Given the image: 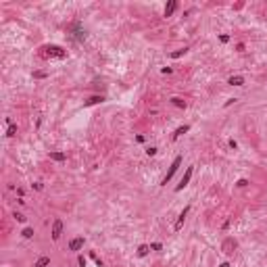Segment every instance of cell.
Listing matches in <instances>:
<instances>
[{
  "mask_svg": "<svg viewBox=\"0 0 267 267\" xmlns=\"http://www.w3.org/2000/svg\"><path fill=\"white\" fill-rule=\"evenodd\" d=\"M48 263H50V257H40V259L34 263V267H46Z\"/></svg>",
  "mask_w": 267,
  "mask_h": 267,
  "instance_id": "11",
  "label": "cell"
},
{
  "mask_svg": "<svg viewBox=\"0 0 267 267\" xmlns=\"http://www.w3.org/2000/svg\"><path fill=\"white\" fill-rule=\"evenodd\" d=\"M73 29H75V38H77V40L82 42V40L86 38V31L82 29V25H79V23H75V25H73Z\"/></svg>",
  "mask_w": 267,
  "mask_h": 267,
  "instance_id": "9",
  "label": "cell"
},
{
  "mask_svg": "<svg viewBox=\"0 0 267 267\" xmlns=\"http://www.w3.org/2000/svg\"><path fill=\"white\" fill-rule=\"evenodd\" d=\"M230 148H234V150L238 148V144H236V140H230Z\"/></svg>",
  "mask_w": 267,
  "mask_h": 267,
  "instance_id": "27",
  "label": "cell"
},
{
  "mask_svg": "<svg viewBox=\"0 0 267 267\" xmlns=\"http://www.w3.org/2000/svg\"><path fill=\"white\" fill-rule=\"evenodd\" d=\"M246 184H248V182H246V180H238V188H244V186H246Z\"/></svg>",
  "mask_w": 267,
  "mask_h": 267,
  "instance_id": "25",
  "label": "cell"
},
{
  "mask_svg": "<svg viewBox=\"0 0 267 267\" xmlns=\"http://www.w3.org/2000/svg\"><path fill=\"white\" fill-rule=\"evenodd\" d=\"M219 267H230V263H221V265H219Z\"/></svg>",
  "mask_w": 267,
  "mask_h": 267,
  "instance_id": "28",
  "label": "cell"
},
{
  "mask_svg": "<svg viewBox=\"0 0 267 267\" xmlns=\"http://www.w3.org/2000/svg\"><path fill=\"white\" fill-rule=\"evenodd\" d=\"M6 136H9V138L17 136V125H9V130H6Z\"/></svg>",
  "mask_w": 267,
  "mask_h": 267,
  "instance_id": "17",
  "label": "cell"
},
{
  "mask_svg": "<svg viewBox=\"0 0 267 267\" xmlns=\"http://www.w3.org/2000/svg\"><path fill=\"white\" fill-rule=\"evenodd\" d=\"M188 52V48H182V50H175V52H171V59H180L182 54H186Z\"/></svg>",
  "mask_w": 267,
  "mask_h": 267,
  "instance_id": "16",
  "label": "cell"
},
{
  "mask_svg": "<svg viewBox=\"0 0 267 267\" xmlns=\"http://www.w3.org/2000/svg\"><path fill=\"white\" fill-rule=\"evenodd\" d=\"M175 9H178V0H171V2L165 6V17H171L175 13Z\"/></svg>",
  "mask_w": 267,
  "mask_h": 267,
  "instance_id": "7",
  "label": "cell"
},
{
  "mask_svg": "<svg viewBox=\"0 0 267 267\" xmlns=\"http://www.w3.org/2000/svg\"><path fill=\"white\" fill-rule=\"evenodd\" d=\"M171 105H175V107H180V109H186V100H182V98H171Z\"/></svg>",
  "mask_w": 267,
  "mask_h": 267,
  "instance_id": "14",
  "label": "cell"
},
{
  "mask_svg": "<svg viewBox=\"0 0 267 267\" xmlns=\"http://www.w3.org/2000/svg\"><path fill=\"white\" fill-rule=\"evenodd\" d=\"M31 236H34V230H31V228H25V230H23V238H31Z\"/></svg>",
  "mask_w": 267,
  "mask_h": 267,
  "instance_id": "20",
  "label": "cell"
},
{
  "mask_svg": "<svg viewBox=\"0 0 267 267\" xmlns=\"http://www.w3.org/2000/svg\"><path fill=\"white\" fill-rule=\"evenodd\" d=\"M190 178H192V167H188L186 169V173H184V178L180 180V184L175 186V192H182L186 186H188V182H190Z\"/></svg>",
  "mask_w": 267,
  "mask_h": 267,
  "instance_id": "3",
  "label": "cell"
},
{
  "mask_svg": "<svg viewBox=\"0 0 267 267\" xmlns=\"http://www.w3.org/2000/svg\"><path fill=\"white\" fill-rule=\"evenodd\" d=\"M15 219H17L19 223H23V221H25V215H23V213H15Z\"/></svg>",
  "mask_w": 267,
  "mask_h": 267,
  "instance_id": "21",
  "label": "cell"
},
{
  "mask_svg": "<svg viewBox=\"0 0 267 267\" xmlns=\"http://www.w3.org/2000/svg\"><path fill=\"white\" fill-rule=\"evenodd\" d=\"M40 57H42V59H52V57H57V59H65L67 52L63 50L61 46H42V48H40Z\"/></svg>",
  "mask_w": 267,
  "mask_h": 267,
  "instance_id": "1",
  "label": "cell"
},
{
  "mask_svg": "<svg viewBox=\"0 0 267 267\" xmlns=\"http://www.w3.org/2000/svg\"><path fill=\"white\" fill-rule=\"evenodd\" d=\"M232 246L236 248V242H234V240H225V244H223V248H225V253H228V248H232Z\"/></svg>",
  "mask_w": 267,
  "mask_h": 267,
  "instance_id": "19",
  "label": "cell"
},
{
  "mask_svg": "<svg viewBox=\"0 0 267 267\" xmlns=\"http://www.w3.org/2000/svg\"><path fill=\"white\" fill-rule=\"evenodd\" d=\"M77 263H79V267H86V259H84V257H79Z\"/></svg>",
  "mask_w": 267,
  "mask_h": 267,
  "instance_id": "26",
  "label": "cell"
},
{
  "mask_svg": "<svg viewBox=\"0 0 267 267\" xmlns=\"http://www.w3.org/2000/svg\"><path fill=\"white\" fill-rule=\"evenodd\" d=\"M228 84L230 86H244V77H242V75H232L228 79Z\"/></svg>",
  "mask_w": 267,
  "mask_h": 267,
  "instance_id": "8",
  "label": "cell"
},
{
  "mask_svg": "<svg viewBox=\"0 0 267 267\" xmlns=\"http://www.w3.org/2000/svg\"><path fill=\"white\" fill-rule=\"evenodd\" d=\"M161 248H163V246L159 244V242H152V244H150V251H161Z\"/></svg>",
  "mask_w": 267,
  "mask_h": 267,
  "instance_id": "23",
  "label": "cell"
},
{
  "mask_svg": "<svg viewBox=\"0 0 267 267\" xmlns=\"http://www.w3.org/2000/svg\"><path fill=\"white\" fill-rule=\"evenodd\" d=\"M188 130H190V125H182V127H178V130L173 132V140H178V138H180L182 134H186Z\"/></svg>",
  "mask_w": 267,
  "mask_h": 267,
  "instance_id": "13",
  "label": "cell"
},
{
  "mask_svg": "<svg viewBox=\"0 0 267 267\" xmlns=\"http://www.w3.org/2000/svg\"><path fill=\"white\" fill-rule=\"evenodd\" d=\"M182 161H184V157H182V155H180V157H175V159H173V163H171V167H169V171H167V175H165V178H163V186H165V184H167V182H169V180H171V178H173V173H175V171H178V167H180V165H182Z\"/></svg>",
  "mask_w": 267,
  "mask_h": 267,
  "instance_id": "2",
  "label": "cell"
},
{
  "mask_svg": "<svg viewBox=\"0 0 267 267\" xmlns=\"http://www.w3.org/2000/svg\"><path fill=\"white\" fill-rule=\"evenodd\" d=\"M46 75H48L46 71H36V73H34V77H36V79H44Z\"/></svg>",
  "mask_w": 267,
  "mask_h": 267,
  "instance_id": "18",
  "label": "cell"
},
{
  "mask_svg": "<svg viewBox=\"0 0 267 267\" xmlns=\"http://www.w3.org/2000/svg\"><path fill=\"white\" fill-rule=\"evenodd\" d=\"M148 251H150V246H148V244H142V246L138 248V255H140V257H146V255H148Z\"/></svg>",
  "mask_w": 267,
  "mask_h": 267,
  "instance_id": "15",
  "label": "cell"
},
{
  "mask_svg": "<svg viewBox=\"0 0 267 267\" xmlns=\"http://www.w3.org/2000/svg\"><path fill=\"white\" fill-rule=\"evenodd\" d=\"M146 155H148V157H155V155H157V148H155V146H148V148H146Z\"/></svg>",
  "mask_w": 267,
  "mask_h": 267,
  "instance_id": "22",
  "label": "cell"
},
{
  "mask_svg": "<svg viewBox=\"0 0 267 267\" xmlns=\"http://www.w3.org/2000/svg\"><path fill=\"white\" fill-rule=\"evenodd\" d=\"M61 234H63V221L54 219V223H52V240H59Z\"/></svg>",
  "mask_w": 267,
  "mask_h": 267,
  "instance_id": "5",
  "label": "cell"
},
{
  "mask_svg": "<svg viewBox=\"0 0 267 267\" xmlns=\"http://www.w3.org/2000/svg\"><path fill=\"white\" fill-rule=\"evenodd\" d=\"M219 40L225 44V42H230V36H228V34H221V36H219Z\"/></svg>",
  "mask_w": 267,
  "mask_h": 267,
  "instance_id": "24",
  "label": "cell"
},
{
  "mask_svg": "<svg viewBox=\"0 0 267 267\" xmlns=\"http://www.w3.org/2000/svg\"><path fill=\"white\" fill-rule=\"evenodd\" d=\"M102 100H105L102 96H92V98H88L84 105H86V107H90V105H98V102H102Z\"/></svg>",
  "mask_w": 267,
  "mask_h": 267,
  "instance_id": "12",
  "label": "cell"
},
{
  "mask_svg": "<svg viewBox=\"0 0 267 267\" xmlns=\"http://www.w3.org/2000/svg\"><path fill=\"white\" fill-rule=\"evenodd\" d=\"M84 242H86V240H84V236H77V238H73V240L69 242V251L77 253V251H79V248L84 246Z\"/></svg>",
  "mask_w": 267,
  "mask_h": 267,
  "instance_id": "4",
  "label": "cell"
},
{
  "mask_svg": "<svg viewBox=\"0 0 267 267\" xmlns=\"http://www.w3.org/2000/svg\"><path fill=\"white\" fill-rule=\"evenodd\" d=\"M188 211H190V207H184V211L180 213V219H178V223H175V232H180L182 230V225H184V219H186V215H188Z\"/></svg>",
  "mask_w": 267,
  "mask_h": 267,
  "instance_id": "6",
  "label": "cell"
},
{
  "mask_svg": "<svg viewBox=\"0 0 267 267\" xmlns=\"http://www.w3.org/2000/svg\"><path fill=\"white\" fill-rule=\"evenodd\" d=\"M50 159L52 161H57V163H63V161H67V157H65V152H50Z\"/></svg>",
  "mask_w": 267,
  "mask_h": 267,
  "instance_id": "10",
  "label": "cell"
}]
</instances>
